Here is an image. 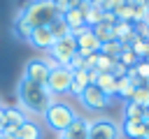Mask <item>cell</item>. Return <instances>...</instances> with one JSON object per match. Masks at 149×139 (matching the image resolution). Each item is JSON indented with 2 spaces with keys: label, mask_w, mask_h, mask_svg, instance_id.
I'll list each match as a JSON object with an SVG mask.
<instances>
[{
  "label": "cell",
  "mask_w": 149,
  "mask_h": 139,
  "mask_svg": "<svg viewBox=\"0 0 149 139\" xmlns=\"http://www.w3.org/2000/svg\"><path fill=\"white\" fill-rule=\"evenodd\" d=\"M70 35L74 37V42H77V53H79L81 58L93 56V53H100V42H98V37L93 35V30H91L88 25H81V28L72 30Z\"/></svg>",
  "instance_id": "277c9868"
},
{
  "label": "cell",
  "mask_w": 149,
  "mask_h": 139,
  "mask_svg": "<svg viewBox=\"0 0 149 139\" xmlns=\"http://www.w3.org/2000/svg\"><path fill=\"white\" fill-rule=\"evenodd\" d=\"M133 14H135V7L133 5H121L116 12H114V16H116V21H128V23H133Z\"/></svg>",
  "instance_id": "4316f807"
},
{
  "label": "cell",
  "mask_w": 149,
  "mask_h": 139,
  "mask_svg": "<svg viewBox=\"0 0 149 139\" xmlns=\"http://www.w3.org/2000/svg\"><path fill=\"white\" fill-rule=\"evenodd\" d=\"M74 53H77V42H74L72 35H68V37H63V39H56L54 46L49 49V56H51L58 65H68Z\"/></svg>",
  "instance_id": "52a82bcc"
},
{
  "label": "cell",
  "mask_w": 149,
  "mask_h": 139,
  "mask_svg": "<svg viewBox=\"0 0 149 139\" xmlns=\"http://www.w3.org/2000/svg\"><path fill=\"white\" fill-rule=\"evenodd\" d=\"M5 111V130H19L26 123V111L21 107H2Z\"/></svg>",
  "instance_id": "8fae6325"
},
{
  "label": "cell",
  "mask_w": 149,
  "mask_h": 139,
  "mask_svg": "<svg viewBox=\"0 0 149 139\" xmlns=\"http://www.w3.org/2000/svg\"><path fill=\"white\" fill-rule=\"evenodd\" d=\"M88 123H91V120L77 116V118L72 120V125H70L61 137H65V139H88Z\"/></svg>",
  "instance_id": "7c38bea8"
},
{
  "label": "cell",
  "mask_w": 149,
  "mask_h": 139,
  "mask_svg": "<svg viewBox=\"0 0 149 139\" xmlns=\"http://www.w3.org/2000/svg\"><path fill=\"white\" fill-rule=\"evenodd\" d=\"M65 67H70L72 72H74V70H84V58H81L79 53H74V56H72V60H70Z\"/></svg>",
  "instance_id": "4dcf8cb0"
},
{
  "label": "cell",
  "mask_w": 149,
  "mask_h": 139,
  "mask_svg": "<svg viewBox=\"0 0 149 139\" xmlns=\"http://www.w3.org/2000/svg\"><path fill=\"white\" fill-rule=\"evenodd\" d=\"M130 51H133L140 60H144L147 53H149V39H140V37H135L133 44H130Z\"/></svg>",
  "instance_id": "cb8c5ba5"
},
{
  "label": "cell",
  "mask_w": 149,
  "mask_h": 139,
  "mask_svg": "<svg viewBox=\"0 0 149 139\" xmlns=\"http://www.w3.org/2000/svg\"><path fill=\"white\" fill-rule=\"evenodd\" d=\"M16 97H19L21 109L33 114V116H44L47 109L54 104V95L47 90V86L33 83V81H28L23 76H21V81L16 86Z\"/></svg>",
  "instance_id": "6da1fadb"
},
{
  "label": "cell",
  "mask_w": 149,
  "mask_h": 139,
  "mask_svg": "<svg viewBox=\"0 0 149 139\" xmlns=\"http://www.w3.org/2000/svg\"><path fill=\"white\" fill-rule=\"evenodd\" d=\"M133 93H135V83L128 79V76H121V79H116V97H121V100H130L133 97Z\"/></svg>",
  "instance_id": "ac0fdd59"
},
{
  "label": "cell",
  "mask_w": 149,
  "mask_h": 139,
  "mask_svg": "<svg viewBox=\"0 0 149 139\" xmlns=\"http://www.w3.org/2000/svg\"><path fill=\"white\" fill-rule=\"evenodd\" d=\"M100 19H102V9H100V7H88V9H86V14H84V23H86L88 28L98 25V23H100Z\"/></svg>",
  "instance_id": "d4e9b609"
},
{
  "label": "cell",
  "mask_w": 149,
  "mask_h": 139,
  "mask_svg": "<svg viewBox=\"0 0 149 139\" xmlns=\"http://www.w3.org/2000/svg\"><path fill=\"white\" fill-rule=\"evenodd\" d=\"M91 30H93V35L98 37V42H100V44H105V42H112V39H114V30H112V25H107V23H98V25H93Z\"/></svg>",
  "instance_id": "d6986e66"
},
{
  "label": "cell",
  "mask_w": 149,
  "mask_h": 139,
  "mask_svg": "<svg viewBox=\"0 0 149 139\" xmlns=\"http://www.w3.org/2000/svg\"><path fill=\"white\" fill-rule=\"evenodd\" d=\"M121 132H123V134H126L128 139H142V134H144V120H133V118H123Z\"/></svg>",
  "instance_id": "e0dca14e"
},
{
  "label": "cell",
  "mask_w": 149,
  "mask_h": 139,
  "mask_svg": "<svg viewBox=\"0 0 149 139\" xmlns=\"http://www.w3.org/2000/svg\"><path fill=\"white\" fill-rule=\"evenodd\" d=\"M121 51H123V44H121V42H116V39L100 44V53H102V56H109V58H119V56H121Z\"/></svg>",
  "instance_id": "7402d4cb"
},
{
  "label": "cell",
  "mask_w": 149,
  "mask_h": 139,
  "mask_svg": "<svg viewBox=\"0 0 149 139\" xmlns=\"http://www.w3.org/2000/svg\"><path fill=\"white\" fill-rule=\"evenodd\" d=\"M5 132V111L0 109V134Z\"/></svg>",
  "instance_id": "d590c367"
},
{
  "label": "cell",
  "mask_w": 149,
  "mask_h": 139,
  "mask_svg": "<svg viewBox=\"0 0 149 139\" xmlns=\"http://www.w3.org/2000/svg\"><path fill=\"white\" fill-rule=\"evenodd\" d=\"M86 72H88V83H95L98 76H100V72L98 70H86Z\"/></svg>",
  "instance_id": "e575fe53"
},
{
  "label": "cell",
  "mask_w": 149,
  "mask_h": 139,
  "mask_svg": "<svg viewBox=\"0 0 149 139\" xmlns=\"http://www.w3.org/2000/svg\"><path fill=\"white\" fill-rule=\"evenodd\" d=\"M133 32L140 39H149V23H133Z\"/></svg>",
  "instance_id": "f1b7e54d"
},
{
  "label": "cell",
  "mask_w": 149,
  "mask_h": 139,
  "mask_svg": "<svg viewBox=\"0 0 149 139\" xmlns=\"http://www.w3.org/2000/svg\"><path fill=\"white\" fill-rule=\"evenodd\" d=\"M126 2H128V5H133V7H140V5H144L147 0H126Z\"/></svg>",
  "instance_id": "8d00e7d4"
},
{
  "label": "cell",
  "mask_w": 149,
  "mask_h": 139,
  "mask_svg": "<svg viewBox=\"0 0 149 139\" xmlns=\"http://www.w3.org/2000/svg\"><path fill=\"white\" fill-rule=\"evenodd\" d=\"M119 63H121L123 67H128V70H130V67H135V65L140 63V58L130 51V46H123V51H121V56H119Z\"/></svg>",
  "instance_id": "484cf974"
},
{
  "label": "cell",
  "mask_w": 149,
  "mask_h": 139,
  "mask_svg": "<svg viewBox=\"0 0 149 139\" xmlns=\"http://www.w3.org/2000/svg\"><path fill=\"white\" fill-rule=\"evenodd\" d=\"M74 118H77V111H74L70 104L58 102V100H54V104H51V107L47 109V114H44L47 125H49L54 132H58V134H63V132L72 125Z\"/></svg>",
  "instance_id": "3957f363"
},
{
  "label": "cell",
  "mask_w": 149,
  "mask_h": 139,
  "mask_svg": "<svg viewBox=\"0 0 149 139\" xmlns=\"http://www.w3.org/2000/svg\"><path fill=\"white\" fill-rule=\"evenodd\" d=\"M42 125L40 123H35V120H28L26 118V123L16 130V139H42Z\"/></svg>",
  "instance_id": "5bb4252c"
},
{
  "label": "cell",
  "mask_w": 149,
  "mask_h": 139,
  "mask_svg": "<svg viewBox=\"0 0 149 139\" xmlns=\"http://www.w3.org/2000/svg\"><path fill=\"white\" fill-rule=\"evenodd\" d=\"M121 130L112 118H95L88 123V139H119Z\"/></svg>",
  "instance_id": "8992f818"
},
{
  "label": "cell",
  "mask_w": 149,
  "mask_h": 139,
  "mask_svg": "<svg viewBox=\"0 0 149 139\" xmlns=\"http://www.w3.org/2000/svg\"><path fill=\"white\" fill-rule=\"evenodd\" d=\"M58 139H65V137H61V134H58Z\"/></svg>",
  "instance_id": "b9f144b4"
},
{
  "label": "cell",
  "mask_w": 149,
  "mask_h": 139,
  "mask_svg": "<svg viewBox=\"0 0 149 139\" xmlns=\"http://www.w3.org/2000/svg\"><path fill=\"white\" fill-rule=\"evenodd\" d=\"M100 23L114 25V23H116V16H114V12H105V9H102V19H100Z\"/></svg>",
  "instance_id": "836d02e7"
},
{
  "label": "cell",
  "mask_w": 149,
  "mask_h": 139,
  "mask_svg": "<svg viewBox=\"0 0 149 139\" xmlns=\"http://www.w3.org/2000/svg\"><path fill=\"white\" fill-rule=\"evenodd\" d=\"M95 86L112 100V97H116V76L112 74V72H102L100 76H98V81H95Z\"/></svg>",
  "instance_id": "2e32d148"
},
{
  "label": "cell",
  "mask_w": 149,
  "mask_h": 139,
  "mask_svg": "<svg viewBox=\"0 0 149 139\" xmlns=\"http://www.w3.org/2000/svg\"><path fill=\"white\" fill-rule=\"evenodd\" d=\"M70 83H72V70L61 65L56 70L49 72V81H47V90L56 97V95H65L70 93Z\"/></svg>",
  "instance_id": "5b68a950"
},
{
  "label": "cell",
  "mask_w": 149,
  "mask_h": 139,
  "mask_svg": "<svg viewBox=\"0 0 149 139\" xmlns=\"http://www.w3.org/2000/svg\"><path fill=\"white\" fill-rule=\"evenodd\" d=\"M135 72H137V76L142 79V83L149 81V63H147V60H140V63L135 65Z\"/></svg>",
  "instance_id": "f546056e"
},
{
  "label": "cell",
  "mask_w": 149,
  "mask_h": 139,
  "mask_svg": "<svg viewBox=\"0 0 149 139\" xmlns=\"http://www.w3.org/2000/svg\"><path fill=\"white\" fill-rule=\"evenodd\" d=\"M144 120H149V107L144 109Z\"/></svg>",
  "instance_id": "f35d334b"
},
{
  "label": "cell",
  "mask_w": 149,
  "mask_h": 139,
  "mask_svg": "<svg viewBox=\"0 0 149 139\" xmlns=\"http://www.w3.org/2000/svg\"><path fill=\"white\" fill-rule=\"evenodd\" d=\"M142 139H149V120H144V134H142Z\"/></svg>",
  "instance_id": "74e56055"
},
{
  "label": "cell",
  "mask_w": 149,
  "mask_h": 139,
  "mask_svg": "<svg viewBox=\"0 0 149 139\" xmlns=\"http://www.w3.org/2000/svg\"><path fill=\"white\" fill-rule=\"evenodd\" d=\"M95 65H98V53L84 58V70H95Z\"/></svg>",
  "instance_id": "d6a6232c"
},
{
  "label": "cell",
  "mask_w": 149,
  "mask_h": 139,
  "mask_svg": "<svg viewBox=\"0 0 149 139\" xmlns=\"http://www.w3.org/2000/svg\"><path fill=\"white\" fill-rule=\"evenodd\" d=\"M112 74L116 76V79H121V76H126L128 74V67H123L121 63H119V58L114 60V65H112Z\"/></svg>",
  "instance_id": "1f68e13d"
},
{
  "label": "cell",
  "mask_w": 149,
  "mask_h": 139,
  "mask_svg": "<svg viewBox=\"0 0 149 139\" xmlns=\"http://www.w3.org/2000/svg\"><path fill=\"white\" fill-rule=\"evenodd\" d=\"M0 139H2V134H0Z\"/></svg>",
  "instance_id": "7bdbcfd3"
},
{
  "label": "cell",
  "mask_w": 149,
  "mask_h": 139,
  "mask_svg": "<svg viewBox=\"0 0 149 139\" xmlns=\"http://www.w3.org/2000/svg\"><path fill=\"white\" fill-rule=\"evenodd\" d=\"M86 86H91V83H88V72H86V70H74V72H72V83H70V95L79 97Z\"/></svg>",
  "instance_id": "9a60e30c"
},
{
  "label": "cell",
  "mask_w": 149,
  "mask_h": 139,
  "mask_svg": "<svg viewBox=\"0 0 149 139\" xmlns=\"http://www.w3.org/2000/svg\"><path fill=\"white\" fill-rule=\"evenodd\" d=\"M79 102L86 107V109H91V111H100V109H105V107H109V97L95 86V83H91V86H86L84 88V93L79 95Z\"/></svg>",
  "instance_id": "ba28073f"
},
{
  "label": "cell",
  "mask_w": 149,
  "mask_h": 139,
  "mask_svg": "<svg viewBox=\"0 0 149 139\" xmlns=\"http://www.w3.org/2000/svg\"><path fill=\"white\" fill-rule=\"evenodd\" d=\"M19 14L26 16V21L33 28H49L58 16H63L58 12V7L54 5V0H33L28 2V7H23Z\"/></svg>",
  "instance_id": "7a4b0ae2"
},
{
  "label": "cell",
  "mask_w": 149,
  "mask_h": 139,
  "mask_svg": "<svg viewBox=\"0 0 149 139\" xmlns=\"http://www.w3.org/2000/svg\"><path fill=\"white\" fill-rule=\"evenodd\" d=\"M114 60L116 58H109V56H102V53H98V65H95V70L102 74V72H112V65H114Z\"/></svg>",
  "instance_id": "83f0119b"
},
{
  "label": "cell",
  "mask_w": 149,
  "mask_h": 139,
  "mask_svg": "<svg viewBox=\"0 0 149 139\" xmlns=\"http://www.w3.org/2000/svg\"><path fill=\"white\" fill-rule=\"evenodd\" d=\"M49 67H47V63L42 60V58H30L28 63H26V67H23V79H28V81H33V83H40V86H47V81H49Z\"/></svg>",
  "instance_id": "9c48e42d"
},
{
  "label": "cell",
  "mask_w": 149,
  "mask_h": 139,
  "mask_svg": "<svg viewBox=\"0 0 149 139\" xmlns=\"http://www.w3.org/2000/svg\"><path fill=\"white\" fill-rule=\"evenodd\" d=\"M144 86H147V88H149V81H144Z\"/></svg>",
  "instance_id": "ab89813d"
},
{
  "label": "cell",
  "mask_w": 149,
  "mask_h": 139,
  "mask_svg": "<svg viewBox=\"0 0 149 139\" xmlns=\"http://www.w3.org/2000/svg\"><path fill=\"white\" fill-rule=\"evenodd\" d=\"M33 30H35V28H33V25L26 21V16H23V14H16V19H14V25H12V32H14V37H16V39H21V42H28Z\"/></svg>",
  "instance_id": "4fadbf2b"
},
{
  "label": "cell",
  "mask_w": 149,
  "mask_h": 139,
  "mask_svg": "<svg viewBox=\"0 0 149 139\" xmlns=\"http://www.w3.org/2000/svg\"><path fill=\"white\" fill-rule=\"evenodd\" d=\"M54 35H51V30L49 28H35L33 32H30V39H28V44L30 46H35V49H42V51H49L51 46H54Z\"/></svg>",
  "instance_id": "30bf717a"
},
{
  "label": "cell",
  "mask_w": 149,
  "mask_h": 139,
  "mask_svg": "<svg viewBox=\"0 0 149 139\" xmlns=\"http://www.w3.org/2000/svg\"><path fill=\"white\" fill-rule=\"evenodd\" d=\"M2 107H5V104H2V100H0V109H2Z\"/></svg>",
  "instance_id": "60d3db41"
},
{
  "label": "cell",
  "mask_w": 149,
  "mask_h": 139,
  "mask_svg": "<svg viewBox=\"0 0 149 139\" xmlns=\"http://www.w3.org/2000/svg\"><path fill=\"white\" fill-rule=\"evenodd\" d=\"M49 30H51L54 39H63V37H68V35H70V28H68V23H65V19H63V16H58V19L49 25Z\"/></svg>",
  "instance_id": "ffe728a7"
},
{
  "label": "cell",
  "mask_w": 149,
  "mask_h": 139,
  "mask_svg": "<svg viewBox=\"0 0 149 139\" xmlns=\"http://www.w3.org/2000/svg\"><path fill=\"white\" fill-rule=\"evenodd\" d=\"M128 102H135V104H140V107H149V88L142 83V86H137L135 88V93H133V97L128 100Z\"/></svg>",
  "instance_id": "603a6c76"
},
{
  "label": "cell",
  "mask_w": 149,
  "mask_h": 139,
  "mask_svg": "<svg viewBox=\"0 0 149 139\" xmlns=\"http://www.w3.org/2000/svg\"><path fill=\"white\" fill-rule=\"evenodd\" d=\"M123 118L144 120V107H140V104H135V102H126V104H123Z\"/></svg>",
  "instance_id": "44dd1931"
}]
</instances>
